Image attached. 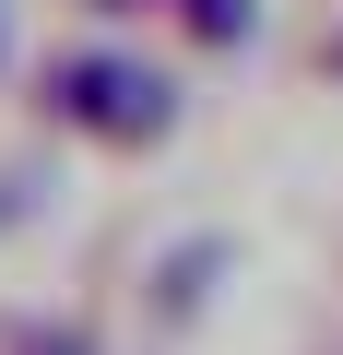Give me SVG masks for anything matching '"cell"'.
<instances>
[{
    "instance_id": "6da1fadb",
    "label": "cell",
    "mask_w": 343,
    "mask_h": 355,
    "mask_svg": "<svg viewBox=\"0 0 343 355\" xmlns=\"http://www.w3.org/2000/svg\"><path fill=\"white\" fill-rule=\"evenodd\" d=\"M60 119L95 130V142H118V154H142V142L178 130V95H166L154 71H130V60H71L60 71Z\"/></svg>"
},
{
    "instance_id": "7a4b0ae2",
    "label": "cell",
    "mask_w": 343,
    "mask_h": 355,
    "mask_svg": "<svg viewBox=\"0 0 343 355\" xmlns=\"http://www.w3.org/2000/svg\"><path fill=\"white\" fill-rule=\"evenodd\" d=\"M213 272H225V249H178V261L154 272V320H190V308L213 296Z\"/></svg>"
}]
</instances>
